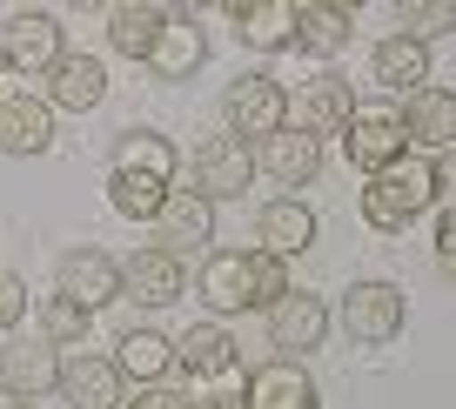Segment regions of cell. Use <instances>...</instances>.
Instances as JSON below:
<instances>
[{"mask_svg":"<svg viewBox=\"0 0 456 409\" xmlns=\"http://www.w3.org/2000/svg\"><path fill=\"white\" fill-rule=\"evenodd\" d=\"M429 201H436L429 161L403 155V161H389L383 175H370V188H362V222H370L376 235H396V228H410Z\"/></svg>","mask_w":456,"mask_h":409,"instance_id":"cell-1","label":"cell"},{"mask_svg":"<svg viewBox=\"0 0 456 409\" xmlns=\"http://www.w3.org/2000/svg\"><path fill=\"white\" fill-rule=\"evenodd\" d=\"M289 127V87L275 74H242V81L228 87V135L248 148H262L269 135Z\"/></svg>","mask_w":456,"mask_h":409,"instance_id":"cell-2","label":"cell"},{"mask_svg":"<svg viewBox=\"0 0 456 409\" xmlns=\"http://www.w3.org/2000/svg\"><path fill=\"white\" fill-rule=\"evenodd\" d=\"M256 148L248 142H235V135H208V142L195 148V195H208V201H235V195H248L256 188Z\"/></svg>","mask_w":456,"mask_h":409,"instance_id":"cell-3","label":"cell"},{"mask_svg":"<svg viewBox=\"0 0 456 409\" xmlns=\"http://www.w3.org/2000/svg\"><path fill=\"white\" fill-rule=\"evenodd\" d=\"M0 61L14 74H54L68 61V28L54 14H14L0 28Z\"/></svg>","mask_w":456,"mask_h":409,"instance_id":"cell-4","label":"cell"},{"mask_svg":"<svg viewBox=\"0 0 456 409\" xmlns=\"http://www.w3.org/2000/svg\"><path fill=\"white\" fill-rule=\"evenodd\" d=\"M342 329H349L362 349L396 342V329H403V289L396 282H356L349 296H342Z\"/></svg>","mask_w":456,"mask_h":409,"instance_id":"cell-5","label":"cell"},{"mask_svg":"<svg viewBox=\"0 0 456 409\" xmlns=\"http://www.w3.org/2000/svg\"><path fill=\"white\" fill-rule=\"evenodd\" d=\"M155 235H161V255H175V262L208 249L215 241V201L195 195V188H168V201L155 215Z\"/></svg>","mask_w":456,"mask_h":409,"instance_id":"cell-6","label":"cell"},{"mask_svg":"<svg viewBox=\"0 0 456 409\" xmlns=\"http://www.w3.org/2000/svg\"><path fill=\"white\" fill-rule=\"evenodd\" d=\"M342 155L356 161L362 175H383L389 161H403V155H410V135H403V121H396V114H376V108L362 114V108H356V121L342 127Z\"/></svg>","mask_w":456,"mask_h":409,"instance_id":"cell-7","label":"cell"},{"mask_svg":"<svg viewBox=\"0 0 456 409\" xmlns=\"http://www.w3.org/2000/svg\"><path fill=\"white\" fill-rule=\"evenodd\" d=\"M121 296L142 302V309H168V302L188 296V275H182V262H175V255L134 249L128 262H121Z\"/></svg>","mask_w":456,"mask_h":409,"instance_id":"cell-8","label":"cell"},{"mask_svg":"<svg viewBox=\"0 0 456 409\" xmlns=\"http://www.w3.org/2000/svg\"><path fill=\"white\" fill-rule=\"evenodd\" d=\"M175 363H182L195 382L215 389V382H228L235 369H242V342L228 336L222 323H195L188 336H175Z\"/></svg>","mask_w":456,"mask_h":409,"instance_id":"cell-9","label":"cell"},{"mask_svg":"<svg viewBox=\"0 0 456 409\" xmlns=\"http://www.w3.org/2000/svg\"><path fill=\"white\" fill-rule=\"evenodd\" d=\"M403 135H410V148H436V155H450L456 142V94L450 87H416V94H403Z\"/></svg>","mask_w":456,"mask_h":409,"instance_id":"cell-10","label":"cell"},{"mask_svg":"<svg viewBox=\"0 0 456 409\" xmlns=\"http://www.w3.org/2000/svg\"><path fill=\"white\" fill-rule=\"evenodd\" d=\"M61 382V349L47 336H14L7 349H0V389H14L20 403L41 389H54Z\"/></svg>","mask_w":456,"mask_h":409,"instance_id":"cell-11","label":"cell"},{"mask_svg":"<svg viewBox=\"0 0 456 409\" xmlns=\"http://www.w3.org/2000/svg\"><path fill=\"white\" fill-rule=\"evenodd\" d=\"M61 296H74L87 315L108 309V302L121 296V262L101 255V249H68L61 255Z\"/></svg>","mask_w":456,"mask_h":409,"instance_id":"cell-12","label":"cell"},{"mask_svg":"<svg viewBox=\"0 0 456 409\" xmlns=\"http://www.w3.org/2000/svg\"><path fill=\"white\" fill-rule=\"evenodd\" d=\"M289 114H296L289 127H302V135H315V142H322V135H342V127L356 121V101H349V81L322 74V81H309L296 101H289Z\"/></svg>","mask_w":456,"mask_h":409,"instance_id":"cell-13","label":"cell"},{"mask_svg":"<svg viewBox=\"0 0 456 409\" xmlns=\"http://www.w3.org/2000/svg\"><path fill=\"white\" fill-rule=\"evenodd\" d=\"M47 148H54V108L34 101V94L0 101V155L34 161V155H47Z\"/></svg>","mask_w":456,"mask_h":409,"instance_id":"cell-14","label":"cell"},{"mask_svg":"<svg viewBox=\"0 0 456 409\" xmlns=\"http://www.w3.org/2000/svg\"><path fill=\"white\" fill-rule=\"evenodd\" d=\"M61 396H68V409H121L128 403L114 356H68L61 363Z\"/></svg>","mask_w":456,"mask_h":409,"instance_id":"cell-15","label":"cell"},{"mask_svg":"<svg viewBox=\"0 0 456 409\" xmlns=\"http://www.w3.org/2000/svg\"><path fill=\"white\" fill-rule=\"evenodd\" d=\"M269 336H275V349L296 363V356H309V349H322L329 342V309H322V296H289L282 309H269Z\"/></svg>","mask_w":456,"mask_h":409,"instance_id":"cell-16","label":"cell"},{"mask_svg":"<svg viewBox=\"0 0 456 409\" xmlns=\"http://www.w3.org/2000/svg\"><path fill=\"white\" fill-rule=\"evenodd\" d=\"M201 61H208V34L195 28V14H168V28H161L155 54H148V68L161 74V81H195Z\"/></svg>","mask_w":456,"mask_h":409,"instance_id":"cell-17","label":"cell"},{"mask_svg":"<svg viewBox=\"0 0 456 409\" xmlns=\"http://www.w3.org/2000/svg\"><path fill=\"white\" fill-rule=\"evenodd\" d=\"M248 409H322V396H315V376L302 363H262L256 382H248Z\"/></svg>","mask_w":456,"mask_h":409,"instance_id":"cell-18","label":"cell"},{"mask_svg":"<svg viewBox=\"0 0 456 409\" xmlns=\"http://www.w3.org/2000/svg\"><path fill=\"white\" fill-rule=\"evenodd\" d=\"M256 161H269V175L282 188H309L315 175H322V142L302 135V127H282V135H269V142L256 148Z\"/></svg>","mask_w":456,"mask_h":409,"instance_id":"cell-19","label":"cell"},{"mask_svg":"<svg viewBox=\"0 0 456 409\" xmlns=\"http://www.w3.org/2000/svg\"><path fill=\"white\" fill-rule=\"evenodd\" d=\"M47 81H54V101H47V108H61V114H94L101 101H108V68H101L94 54H68Z\"/></svg>","mask_w":456,"mask_h":409,"instance_id":"cell-20","label":"cell"},{"mask_svg":"<svg viewBox=\"0 0 456 409\" xmlns=\"http://www.w3.org/2000/svg\"><path fill=\"white\" fill-rule=\"evenodd\" d=\"M201 302H208L215 315H242L248 309V255L242 249H215L208 262H201Z\"/></svg>","mask_w":456,"mask_h":409,"instance_id":"cell-21","label":"cell"},{"mask_svg":"<svg viewBox=\"0 0 456 409\" xmlns=\"http://www.w3.org/2000/svg\"><path fill=\"white\" fill-rule=\"evenodd\" d=\"M228 20L248 47H296V7L289 0H228Z\"/></svg>","mask_w":456,"mask_h":409,"instance_id":"cell-22","label":"cell"},{"mask_svg":"<svg viewBox=\"0 0 456 409\" xmlns=\"http://www.w3.org/2000/svg\"><path fill=\"white\" fill-rule=\"evenodd\" d=\"M114 369H121V382H168L175 369V342L161 336V329H128L121 336V349H114Z\"/></svg>","mask_w":456,"mask_h":409,"instance_id":"cell-23","label":"cell"},{"mask_svg":"<svg viewBox=\"0 0 456 409\" xmlns=\"http://www.w3.org/2000/svg\"><path fill=\"white\" fill-rule=\"evenodd\" d=\"M161 28H168V7H155V0H128V7L108 14V41H114V54H128V61L155 54Z\"/></svg>","mask_w":456,"mask_h":409,"instance_id":"cell-24","label":"cell"},{"mask_svg":"<svg viewBox=\"0 0 456 409\" xmlns=\"http://www.w3.org/2000/svg\"><path fill=\"white\" fill-rule=\"evenodd\" d=\"M376 81L396 87V94L429 87V41H416V34H389V41H376Z\"/></svg>","mask_w":456,"mask_h":409,"instance_id":"cell-25","label":"cell"},{"mask_svg":"<svg viewBox=\"0 0 456 409\" xmlns=\"http://www.w3.org/2000/svg\"><path fill=\"white\" fill-rule=\"evenodd\" d=\"M315 241V209L309 201H296V195H282V201H269V209H262V249L269 255H302Z\"/></svg>","mask_w":456,"mask_h":409,"instance_id":"cell-26","label":"cell"},{"mask_svg":"<svg viewBox=\"0 0 456 409\" xmlns=\"http://www.w3.org/2000/svg\"><path fill=\"white\" fill-rule=\"evenodd\" d=\"M114 175H155V182H175V142L155 135V127H128L114 142Z\"/></svg>","mask_w":456,"mask_h":409,"instance_id":"cell-27","label":"cell"},{"mask_svg":"<svg viewBox=\"0 0 456 409\" xmlns=\"http://www.w3.org/2000/svg\"><path fill=\"white\" fill-rule=\"evenodd\" d=\"M296 47L315 61H336L342 47H349V7H296Z\"/></svg>","mask_w":456,"mask_h":409,"instance_id":"cell-28","label":"cell"},{"mask_svg":"<svg viewBox=\"0 0 456 409\" xmlns=\"http://www.w3.org/2000/svg\"><path fill=\"white\" fill-rule=\"evenodd\" d=\"M108 201L128 222H155L161 201H168V182H155V175H108Z\"/></svg>","mask_w":456,"mask_h":409,"instance_id":"cell-29","label":"cell"},{"mask_svg":"<svg viewBox=\"0 0 456 409\" xmlns=\"http://www.w3.org/2000/svg\"><path fill=\"white\" fill-rule=\"evenodd\" d=\"M296 296V282H289V262L269 249H248V309H282V302Z\"/></svg>","mask_w":456,"mask_h":409,"instance_id":"cell-30","label":"cell"},{"mask_svg":"<svg viewBox=\"0 0 456 409\" xmlns=\"http://www.w3.org/2000/svg\"><path fill=\"white\" fill-rule=\"evenodd\" d=\"M87 329H94V315H87L74 296H47V302H41V336L54 342V349H74Z\"/></svg>","mask_w":456,"mask_h":409,"instance_id":"cell-31","label":"cell"},{"mask_svg":"<svg viewBox=\"0 0 456 409\" xmlns=\"http://www.w3.org/2000/svg\"><path fill=\"white\" fill-rule=\"evenodd\" d=\"M403 20L416 28V41L450 34V28H456V0H410V7H403Z\"/></svg>","mask_w":456,"mask_h":409,"instance_id":"cell-32","label":"cell"},{"mask_svg":"<svg viewBox=\"0 0 456 409\" xmlns=\"http://www.w3.org/2000/svg\"><path fill=\"white\" fill-rule=\"evenodd\" d=\"M28 315V282H20L14 268H0V329H14Z\"/></svg>","mask_w":456,"mask_h":409,"instance_id":"cell-33","label":"cell"},{"mask_svg":"<svg viewBox=\"0 0 456 409\" xmlns=\"http://www.w3.org/2000/svg\"><path fill=\"white\" fill-rule=\"evenodd\" d=\"M121 409H195V403H188V396L175 389V382H148V389H134Z\"/></svg>","mask_w":456,"mask_h":409,"instance_id":"cell-34","label":"cell"},{"mask_svg":"<svg viewBox=\"0 0 456 409\" xmlns=\"http://www.w3.org/2000/svg\"><path fill=\"white\" fill-rule=\"evenodd\" d=\"M429 182H436V201H450V209H456V148L429 161Z\"/></svg>","mask_w":456,"mask_h":409,"instance_id":"cell-35","label":"cell"},{"mask_svg":"<svg viewBox=\"0 0 456 409\" xmlns=\"http://www.w3.org/2000/svg\"><path fill=\"white\" fill-rule=\"evenodd\" d=\"M195 409H248V389H228V382H215V389L195 396Z\"/></svg>","mask_w":456,"mask_h":409,"instance_id":"cell-36","label":"cell"},{"mask_svg":"<svg viewBox=\"0 0 456 409\" xmlns=\"http://www.w3.org/2000/svg\"><path fill=\"white\" fill-rule=\"evenodd\" d=\"M436 262H443V275H456V209L443 215V228H436Z\"/></svg>","mask_w":456,"mask_h":409,"instance_id":"cell-37","label":"cell"},{"mask_svg":"<svg viewBox=\"0 0 456 409\" xmlns=\"http://www.w3.org/2000/svg\"><path fill=\"white\" fill-rule=\"evenodd\" d=\"M0 409H28V403H20V396H14V389H0Z\"/></svg>","mask_w":456,"mask_h":409,"instance_id":"cell-38","label":"cell"}]
</instances>
